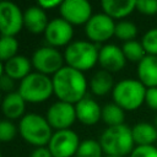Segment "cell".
Instances as JSON below:
<instances>
[{
  "label": "cell",
  "mask_w": 157,
  "mask_h": 157,
  "mask_svg": "<svg viewBox=\"0 0 157 157\" xmlns=\"http://www.w3.org/2000/svg\"><path fill=\"white\" fill-rule=\"evenodd\" d=\"M15 86H16V81L13 78H11L10 76H7L6 74H4L0 77V91L1 92H6V94L15 92L13 91Z\"/></svg>",
  "instance_id": "cell-33"
},
{
  "label": "cell",
  "mask_w": 157,
  "mask_h": 157,
  "mask_svg": "<svg viewBox=\"0 0 157 157\" xmlns=\"http://www.w3.org/2000/svg\"><path fill=\"white\" fill-rule=\"evenodd\" d=\"M136 10L146 16H153L157 13V0H140L136 1Z\"/></svg>",
  "instance_id": "cell-30"
},
{
  "label": "cell",
  "mask_w": 157,
  "mask_h": 157,
  "mask_svg": "<svg viewBox=\"0 0 157 157\" xmlns=\"http://www.w3.org/2000/svg\"><path fill=\"white\" fill-rule=\"evenodd\" d=\"M60 17L72 26L86 25L93 16L92 6L86 0H64L59 6Z\"/></svg>",
  "instance_id": "cell-13"
},
{
  "label": "cell",
  "mask_w": 157,
  "mask_h": 157,
  "mask_svg": "<svg viewBox=\"0 0 157 157\" xmlns=\"http://www.w3.org/2000/svg\"><path fill=\"white\" fill-rule=\"evenodd\" d=\"M98 64L102 70H105L110 74L120 71L126 64V59L124 56L121 47L113 43L102 45L99 48Z\"/></svg>",
  "instance_id": "cell-14"
},
{
  "label": "cell",
  "mask_w": 157,
  "mask_h": 157,
  "mask_svg": "<svg viewBox=\"0 0 157 157\" xmlns=\"http://www.w3.org/2000/svg\"><path fill=\"white\" fill-rule=\"evenodd\" d=\"M25 110H26V101L17 91L7 93L2 98L1 112L6 119L12 121L18 118H22L25 115Z\"/></svg>",
  "instance_id": "cell-19"
},
{
  "label": "cell",
  "mask_w": 157,
  "mask_h": 157,
  "mask_svg": "<svg viewBox=\"0 0 157 157\" xmlns=\"http://www.w3.org/2000/svg\"><path fill=\"white\" fill-rule=\"evenodd\" d=\"M137 80L146 87H157V56L146 55L136 67Z\"/></svg>",
  "instance_id": "cell-17"
},
{
  "label": "cell",
  "mask_w": 157,
  "mask_h": 157,
  "mask_svg": "<svg viewBox=\"0 0 157 157\" xmlns=\"http://www.w3.org/2000/svg\"><path fill=\"white\" fill-rule=\"evenodd\" d=\"M129 157H157V146H135Z\"/></svg>",
  "instance_id": "cell-31"
},
{
  "label": "cell",
  "mask_w": 157,
  "mask_h": 157,
  "mask_svg": "<svg viewBox=\"0 0 157 157\" xmlns=\"http://www.w3.org/2000/svg\"><path fill=\"white\" fill-rule=\"evenodd\" d=\"M18 132V128L9 119L0 120V142L12 141Z\"/></svg>",
  "instance_id": "cell-29"
},
{
  "label": "cell",
  "mask_w": 157,
  "mask_h": 157,
  "mask_svg": "<svg viewBox=\"0 0 157 157\" xmlns=\"http://www.w3.org/2000/svg\"><path fill=\"white\" fill-rule=\"evenodd\" d=\"M115 22L105 13H94L85 25V34L94 44L105 43L115 33Z\"/></svg>",
  "instance_id": "cell-8"
},
{
  "label": "cell",
  "mask_w": 157,
  "mask_h": 157,
  "mask_svg": "<svg viewBox=\"0 0 157 157\" xmlns=\"http://www.w3.org/2000/svg\"><path fill=\"white\" fill-rule=\"evenodd\" d=\"M80 144L78 135L74 130H56L52 135L48 148L53 157H75Z\"/></svg>",
  "instance_id": "cell-9"
},
{
  "label": "cell",
  "mask_w": 157,
  "mask_h": 157,
  "mask_svg": "<svg viewBox=\"0 0 157 157\" xmlns=\"http://www.w3.org/2000/svg\"><path fill=\"white\" fill-rule=\"evenodd\" d=\"M102 120L108 126L121 125L125 120V110L114 102L107 103L102 107Z\"/></svg>",
  "instance_id": "cell-23"
},
{
  "label": "cell",
  "mask_w": 157,
  "mask_h": 157,
  "mask_svg": "<svg viewBox=\"0 0 157 157\" xmlns=\"http://www.w3.org/2000/svg\"><path fill=\"white\" fill-rule=\"evenodd\" d=\"M76 118L83 125H94L102 119V107L88 96L75 104Z\"/></svg>",
  "instance_id": "cell-15"
},
{
  "label": "cell",
  "mask_w": 157,
  "mask_h": 157,
  "mask_svg": "<svg viewBox=\"0 0 157 157\" xmlns=\"http://www.w3.org/2000/svg\"><path fill=\"white\" fill-rule=\"evenodd\" d=\"M104 152L99 141L93 139H87L81 141L75 157H104Z\"/></svg>",
  "instance_id": "cell-26"
},
{
  "label": "cell",
  "mask_w": 157,
  "mask_h": 157,
  "mask_svg": "<svg viewBox=\"0 0 157 157\" xmlns=\"http://www.w3.org/2000/svg\"><path fill=\"white\" fill-rule=\"evenodd\" d=\"M52 81L53 91L58 101L76 104L87 96L88 82L85 74L67 65L53 75Z\"/></svg>",
  "instance_id": "cell-1"
},
{
  "label": "cell",
  "mask_w": 157,
  "mask_h": 157,
  "mask_svg": "<svg viewBox=\"0 0 157 157\" xmlns=\"http://www.w3.org/2000/svg\"><path fill=\"white\" fill-rule=\"evenodd\" d=\"M88 86H90L91 92L94 96L103 97L113 91L115 83L113 80V75L110 72L101 69L92 75L91 80L88 82Z\"/></svg>",
  "instance_id": "cell-22"
},
{
  "label": "cell",
  "mask_w": 157,
  "mask_h": 157,
  "mask_svg": "<svg viewBox=\"0 0 157 157\" xmlns=\"http://www.w3.org/2000/svg\"><path fill=\"white\" fill-rule=\"evenodd\" d=\"M29 157H53V155L50 153L48 146H42V147H36L31 152Z\"/></svg>",
  "instance_id": "cell-35"
},
{
  "label": "cell",
  "mask_w": 157,
  "mask_h": 157,
  "mask_svg": "<svg viewBox=\"0 0 157 157\" xmlns=\"http://www.w3.org/2000/svg\"><path fill=\"white\" fill-rule=\"evenodd\" d=\"M32 67L43 75L53 76L61 67H64V54L59 52V49L44 45L34 50L31 58Z\"/></svg>",
  "instance_id": "cell-7"
},
{
  "label": "cell",
  "mask_w": 157,
  "mask_h": 157,
  "mask_svg": "<svg viewBox=\"0 0 157 157\" xmlns=\"http://www.w3.org/2000/svg\"><path fill=\"white\" fill-rule=\"evenodd\" d=\"M18 132L27 144L42 147L48 146L54 131L45 117L38 113H27L20 119Z\"/></svg>",
  "instance_id": "cell-3"
},
{
  "label": "cell",
  "mask_w": 157,
  "mask_h": 157,
  "mask_svg": "<svg viewBox=\"0 0 157 157\" xmlns=\"http://www.w3.org/2000/svg\"><path fill=\"white\" fill-rule=\"evenodd\" d=\"M63 54L67 66L85 72L98 64L99 48L90 40H74L65 48Z\"/></svg>",
  "instance_id": "cell-4"
},
{
  "label": "cell",
  "mask_w": 157,
  "mask_h": 157,
  "mask_svg": "<svg viewBox=\"0 0 157 157\" xmlns=\"http://www.w3.org/2000/svg\"><path fill=\"white\" fill-rule=\"evenodd\" d=\"M121 50L124 53V56H125L126 61L136 63V64H139L147 55L145 49H144V47H142V44H141V42H139L136 39L123 43Z\"/></svg>",
  "instance_id": "cell-24"
},
{
  "label": "cell",
  "mask_w": 157,
  "mask_h": 157,
  "mask_svg": "<svg viewBox=\"0 0 157 157\" xmlns=\"http://www.w3.org/2000/svg\"><path fill=\"white\" fill-rule=\"evenodd\" d=\"M49 21L47 11L40 9L38 5L29 6L23 11V27L33 34L44 33Z\"/></svg>",
  "instance_id": "cell-16"
},
{
  "label": "cell",
  "mask_w": 157,
  "mask_h": 157,
  "mask_svg": "<svg viewBox=\"0 0 157 157\" xmlns=\"http://www.w3.org/2000/svg\"><path fill=\"white\" fill-rule=\"evenodd\" d=\"M44 39L47 45L53 48L67 47L72 42L74 37V26L66 22L61 17H56L49 21L44 33Z\"/></svg>",
  "instance_id": "cell-11"
},
{
  "label": "cell",
  "mask_w": 157,
  "mask_h": 157,
  "mask_svg": "<svg viewBox=\"0 0 157 157\" xmlns=\"http://www.w3.org/2000/svg\"><path fill=\"white\" fill-rule=\"evenodd\" d=\"M153 125L157 128V114H156V117H155V121H153Z\"/></svg>",
  "instance_id": "cell-37"
},
{
  "label": "cell",
  "mask_w": 157,
  "mask_h": 157,
  "mask_svg": "<svg viewBox=\"0 0 157 157\" xmlns=\"http://www.w3.org/2000/svg\"><path fill=\"white\" fill-rule=\"evenodd\" d=\"M60 4H61L60 0H39V1L37 2V5H38L40 9H43L44 11L56 9V7L60 6Z\"/></svg>",
  "instance_id": "cell-34"
},
{
  "label": "cell",
  "mask_w": 157,
  "mask_h": 157,
  "mask_svg": "<svg viewBox=\"0 0 157 157\" xmlns=\"http://www.w3.org/2000/svg\"><path fill=\"white\" fill-rule=\"evenodd\" d=\"M104 157H115V156H104Z\"/></svg>",
  "instance_id": "cell-39"
},
{
  "label": "cell",
  "mask_w": 157,
  "mask_h": 157,
  "mask_svg": "<svg viewBox=\"0 0 157 157\" xmlns=\"http://www.w3.org/2000/svg\"><path fill=\"white\" fill-rule=\"evenodd\" d=\"M5 74V69H4V63L0 60V77Z\"/></svg>",
  "instance_id": "cell-36"
},
{
  "label": "cell",
  "mask_w": 157,
  "mask_h": 157,
  "mask_svg": "<svg viewBox=\"0 0 157 157\" xmlns=\"http://www.w3.org/2000/svg\"><path fill=\"white\" fill-rule=\"evenodd\" d=\"M17 92L26 103H43L54 94L52 77L32 71L27 77L20 81Z\"/></svg>",
  "instance_id": "cell-6"
},
{
  "label": "cell",
  "mask_w": 157,
  "mask_h": 157,
  "mask_svg": "<svg viewBox=\"0 0 157 157\" xmlns=\"http://www.w3.org/2000/svg\"><path fill=\"white\" fill-rule=\"evenodd\" d=\"M18 40L16 37L11 36H0V60L6 63L17 55Z\"/></svg>",
  "instance_id": "cell-25"
},
{
  "label": "cell",
  "mask_w": 157,
  "mask_h": 157,
  "mask_svg": "<svg viewBox=\"0 0 157 157\" xmlns=\"http://www.w3.org/2000/svg\"><path fill=\"white\" fill-rule=\"evenodd\" d=\"M0 157H2V155H1V151H0Z\"/></svg>",
  "instance_id": "cell-40"
},
{
  "label": "cell",
  "mask_w": 157,
  "mask_h": 157,
  "mask_svg": "<svg viewBox=\"0 0 157 157\" xmlns=\"http://www.w3.org/2000/svg\"><path fill=\"white\" fill-rule=\"evenodd\" d=\"M99 144L104 156L125 157L135 148L131 128L126 124L108 126L99 136Z\"/></svg>",
  "instance_id": "cell-2"
},
{
  "label": "cell",
  "mask_w": 157,
  "mask_h": 157,
  "mask_svg": "<svg viewBox=\"0 0 157 157\" xmlns=\"http://www.w3.org/2000/svg\"><path fill=\"white\" fill-rule=\"evenodd\" d=\"M23 28V12L12 1H0V36L16 37Z\"/></svg>",
  "instance_id": "cell-10"
},
{
  "label": "cell",
  "mask_w": 157,
  "mask_h": 157,
  "mask_svg": "<svg viewBox=\"0 0 157 157\" xmlns=\"http://www.w3.org/2000/svg\"><path fill=\"white\" fill-rule=\"evenodd\" d=\"M146 90L137 78H123L112 91L113 102L125 112L136 110L145 103Z\"/></svg>",
  "instance_id": "cell-5"
},
{
  "label": "cell",
  "mask_w": 157,
  "mask_h": 157,
  "mask_svg": "<svg viewBox=\"0 0 157 157\" xmlns=\"http://www.w3.org/2000/svg\"><path fill=\"white\" fill-rule=\"evenodd\" d=\"M45 118L52 126L53 130H65L70 129V126L77 120L75 104L56 101L54 102L47 110Z\"/></svg>",
  "instance_id": "cell-12"
},
{
  "label": "cell",
  "mask_w": 157,
  "mask_h": 157,
  "mask_svg": "<svg viewBox=\"0 0 157 157\" xmlns=\"http://www.w3.org/2000/svg\"><path fill=\"white\" fill-rule=\"evenodd\" d=\"M2 102V97H1V91H0V103Z\"/></svg>",
  "instance_id": "cell-38"
},
{
  "label": "cell",
  "mask_w": 157,
  "mask_h": 157,
  "mask_svg": "<svg viewBox=\"0 0 157 157\" xmlns=\"http://www.w3.org/2000/svg\"><path fill=\"white\" fill-rule=\"evenodd\" d=\"M156 146H157V144H156Z\"/></svg>",
  "instance_id": "cell-41"
},
{
  "label": "cell",
  "mask_w": 157,
  "mask_h": 157,
  "mask_svg": "<svg viewBox=\"0 0 157 157\" xmlns=\"http://www.w3.org/2000/svg\"><path fill=\"white\" fill-rule=\"evenodd\" d=\"M4 69L7 76L13 78L15 81H22L32 72V63L27 56L17 54L12 59L4 63Z\"/></svg>",
  "instance_id": "cell-20"
},
{
  "label": "cell",
  "mask_w": 157,
  "mask_h": 157,
  "mask_svg": "<svg viewBox=\"0 0 157 157\" xmlns=\"http://www.w3.org/2000/svg\"><path fill=\"white\" fill-rule=\"evenodd\" d=\"M135 146H153L157 144V128L152 123L140 121L131 128Z\"/></svg>",
  "instance_id": "cell-21"
},
{
  "label": "cell",
  "mask_w": 157,
  "mask_h": 157,
  "mask_svg": "<svg viewBox=\"0 0 157 157\" xmlns=\"http://www.w3.org/2000/svg\"><path fill=\"white\" fill-rule=\"evenodd\" d=\"M103 13L113 20H120L128 17L136 10V1L132 0H103L101 2Z\"/></svg>",
  "instance_id": "cell-18"
},
{
  "label": "cell",
  "mask_w": 157,
  "mask_h": 157,
  "mask_svg": "<svg viewBox=\"0 0 157 157\" xmlns=\"http://www.w3.org/2000/svg\"><path fill=\"white\" fill-rule=\"evenodd\" d=\"M141 44L147 55L157 56V27L150 28L145 32L141 39Z\"/></svg>",
  "instance_id": "cell-28"
},
{
  "label": "cell",
  "mask_w": 157,
  "mask_h": 157,
  "mask_svg": "<svg viewBox=\"0 0 157 157\" xmlns=\"http://www.w3.org/2000/svg\"><path fill=\"white\" fill-rule=\"evenodd\" d=\"M145 104L150 109L157 112V87H152V88H147L146 90Z\"/></svg>",
  "instance_id": "cell-32"
},
{
  "label": "cell",
  "mask_w": 157,
  "mask_h": 157,
  "mask_svg": "<svg viewBox=\"0 0 157 157\" xmlns=\"http://www.w3.org/2000/svg\"><path fill=\"white\" fill-rule=\"evenodd\" d=\"M137 32H139L137 26L134 22L128 21V20H123V21L117 22L114 36L125 43L129 40H134L137 36Z\"/></svg>",
  "instance_id": "cell-27"
}]
</instances>
